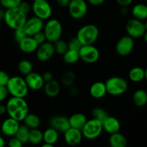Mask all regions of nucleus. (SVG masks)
Returning a JSON list of instances; mask_svg holds the SVG:
<instances>
[{"mask_svg": "<svg viewBox=\"0 0 147 147\" xmlns=\"http://www.w3.org/2000/svg\"><path fill=\"white\" fill-rule=\"evenodd\" d=\"M7 113L9 117L18 121H23L25 116L29 113V106L24 98L11 96L6 104Z\"/></svg>", "mask_w": 147, "mask_h": 147, "instance_id": "f257e3e1", "label": "nucleus"}, {"mask_svg": "<svg viewBox=\"0 0 147 147\" xmlns=\"http://www.w3.org/2000/svg\"><path fill=\"white\" fill-rule=\"evenodd\" d=\"M4 20L6 24L9 28L15 30L22 28L27 20V14L23 12L19 7H15L5 10Z\"/></svg>", "mask_w": 147, "mask_h": 147, "instance_id": "f03ea898", "label": "nucleus"}, {"mask_svg": "<svg viewBox=\"0 0 147 147\" xmlns=\"http://www.w3.org/2000/svg\"><path fill=\"white\" fill-rule=\"evenodd\" d=\"M6 87L8 90L9 94L13 97L25 98L30 90L25 79L20 76H13L10 78Z\"/></svg>", "mask_w": 147, "mask_h": 147, "instance_id": "7ed1b4c3", "label": "nucleus"}, {"mask_svg": "<svg viewBox=\"0 0 147 147\" xmlns=\"http://www.w3.org/2000/svg\"><path fill=\"white\" fill-rule=\"evenodd\" d=\"M99 35L98 28L93 24H86L80 27L78 31L76 37L78 39L82 45H93Z\"/></svg>", "mask_w": 147, "mask_h": 147, "instance_id": "20e7f679", "label": "nucleus"}, {"mask_svg": "<svg viewBox=\"0 0 147 147\" xmlns=\"http://www.w3.org/2000/svg\"><path fill=\"white\" fill-rule=\"evenodd\" d=\"M43 32L47 41L52 43L60 40L63 34V26L56 19H48L43 27Z\"/></svg>", "mask_w": 147, "mask_h": 147, "instance_id": "39448f33", "label": "nucleus"}, {"mask_svg": "<svg viewBox=\"0 0 147 147\" xmlns=\"http://www.w3.org/2000/svg\"><path fill=\"white\" fill-rule=\"evenodd\" d=\"M106 90L109 95L118 96L126 93L128 89V83L121 77H111L108 79L105 83Z\"/></svg>", "mask_w": 147, "mask_h": 147, "instance_id": "423d86ee", "label": "nucleus"}, {"mask_svg": "<svg viewBox=\"0 0 147 147\" xmlns=\"http://www.w3.org/2000/svg\"><path fill=\"white\" fill-rule=\"evenodd\" d=\"M103 131L102 122L93 118L90 120H87L81 129L83 136L89 140L97 139L101 134Z\"/></svg>", "mask_w": 147, "mask_h": 147, "instance_id": "0eeeda50", "label": "nucleus"}, {"mask_svg": "<svg viewBox=\"0 0 147 147\" xmlns=\"http://www.w3.org/2000/svg\"><path fill=\"white\" fill-rule=\"evenodd\" d=\"M32 10L34 16L42 20L50 19L53 13L52 7L49 4L48 0H33Z\"/></svg>", "mask_w": 147, "mask_h": 147, "instance_id": "6e6552de", "label": "nucleus"}, {"mask_svg": "<svg viewBox=\"0 0 147 147\" xmlns=\"http://www.w3.org/2000/svg\"><path fill=\"white\" fill-rule=\"evenodd\" d=\"M78 52L80 59L88 64L96 63L100 57V52L98 49L93 45H82Z\"/></svg>", "mask_w": 147, "mask_h": 147, "instance_id": "1a4fd4ad", "label": "nucleus"}, {"mask_svg": "<svg viewBox=\"0 0 147 147\" xmlns=\"http://www.w3.org/2000/svg\"><path fill=\"white\" fill-rule=\"evenodd\" d=\"M67 7L70 17L75 20H80L87 14L88 4L85 0H71Z\"/></svg>", "mask_w": 147, "mask_h": 147, "instance_id": "9d476101", "label": "nucleus"}, {"mask_svg": "<svg viewBox=\"0 0 147 147\" xmlns=\"http://www.w3.org/2000/svg\"><path fill=\"white\" fill-rule=\"evenodd\" d=\"M126 30L128 35L134 39H137L143 37L144 34L146 32L144 23L142 20L135 18L128 21L126 25Z\"/></svg>", "mask_w": 147, "mask_h": 147, "instance_id": "9b49d317", "label": "nucleus"}, {"mask_svg": "<svg viewBox=\"0 0 147 147\" xmlns=\"http://www.w3.org/2000/svg\"><path fill=\"white\" fill-rule=\"evenodd\" d=\"M134 47V38L129 35L123 36L118 40L116 45V51L119 55L127 56L130 54Z\"/></svg>", "mask_w": 147, "mask_h": 147, "instance_id": "f8f14e48", "label": "nucleus"}, {"mask_svg": "<svg viewBox=\"0 0 147 147\" xmlns=\"http://www.w3.org/2000/svg\"><path fill=\"white\" fill-rule=\"evenodd\" d=\"M44 25V20L34 16L26 20L22 28L27 36L32 37L37 32L43 30Z\"/></svg>", "mask_w": 147, "mask_h": 147, "instance_id": "ddd939ff", "label": "nucleus"}, {"mask_svg": "<svg viewBox=\"0 0 147 147\" xmlns=\"http://www.w3.org/2000/svg\"><path fill=\"white\" fill-rule=\"evenodd\" d=\"M55 53L53 43L46 41L40 45L36 50V57L40 62H47L53 57Z\"/></svg>", "mask_w": 147, "mask_h": 147, "instance_id": "4468645a", "label": "nucleus"}, {"mask_svg": "<svg viewBox=\"0 0 147 147\" xmlns=\"http://www.w3.org/2000/svg\"><path fill=\"white\" fill-rule=\"evenodd\" d=\"M49 125L59 133H64L70 127L69 119L65 116H53L49 120Z\"/></svg>", "mask_w": 147, "mask_h": 147, "instance_id": "2eb2a0df", "label": "nucleus"}, {"mask_svg": "<svg viewBox=\"0 0 147 147\" xmlns=\"http://www.w3.org/2000/svg\"><path fill=\"white\" fill-rule=\"evenodd\" d=\"M83 134L80 129L70 127L64 132V139L67 144L71 146H78L81 142Z\"/></svg>", "mask_w": 147, "mask_h": 147, "instance_id": "dca6fc26", "label": "nucleus"}, {"mask_svg": "<svg viewBox=\"0 0 147 147\" xmlns=\"http://www.w3.org/2000/svg\"><path fill=\"white\" fill-rule=\"evenodd\" d=\"M25 81L29 88L33 90H39L43 88L45 81L42 75L35 72H32L25 76Z\"/></svg>", "mask_w": 147, "mask_h": 147, "instance_id": "f3484780", "label": "nucleus"}, {"mask_svg": "<svg viewBox=\"0 0 147 147\" xmlns=\"http://www.w3.org/2000/svg\"><path fill=\"white\" fill-rule=\"evenodd\" d=\"M20 121L9 117L2 122L1 131L4 135L7 136H14L20 127Z\"/></svg>", "mask_w": 147, "mask_h": 147, "instance_id": "a211bd4d", "label": "nucleus"}, {"mask_svg": "<svg viewBox=\"0 0 147 147\" xmlns=\"http://www.w3.org/2000/svg\"><path fill=\"white\" fill-rule=\"evenodd\" d=\"M103 130L109 134L119 131L121 129L120 121L113 116H108L107 118L102 122Z\"/></svg>", "mask_w": 147, "mask_h": 147, "instance_id": "6ab92c4d", "label": "nucleus"}, {"mask_svg": "<svg viewBox=\"0 0 147 147\" xmlns=\"http://www.w3.org/2000/svg\"><path fill=\"white\" fill-rule=\"evenodd\" d=\"M18 44L20 50L27 54L36 52L39 46V45L36 42L32 36H27L23 40H22Z\"/></svg>", "mask_w": 147, "mask_h": 147, "instance_id": "aec40b11", "label": "nucleus"}, {"mask_svg": "<svg viewBox=\"0 0 147 147\" xmlns=\"http://www.w3.org/2000/svg\"><path fill=\"white\" fill-rule=\"evenodd\" d=\"M45 93L49 98H55L59 95L60 91V85L57 80H52L50 81L45 83L44 86Z\"/></svg>", "mask_w": 147, "mask_h": 147, "instance_id": "412c9836", "label": "nucleus"}, {"mask_svg": "<svg viewBox=\"0 0 147 147\" xmlns=\"http://www.w3.org/2000/svg\"><path fill=\"white\" fill-rule=\"evenodd\" d=\"M107 93L105 83L101 81H97L93 83L90 88V94L96 99L102 98Z\"/></svg>", "mask_w": 147, "mask_h": 147, "instance_id": "4be33fe9", "label": "nucleus"}, {"mask_svg": "<svg viewBox=\"0 0 147 147\" xmlns=\"http://www.w3.org/2000/svg\"><path fill=\"white\" fill-rule=\"evenodd\" d=\"M69 119V123H70V127L75 128V129H80L85 125L87 121V118L83 113H76L72 115Z\"/></svg>", "mask_w": 147, "mask_h": 147, "instance_id": "5701e85b", "label": "nucleus"}, {"mask_svg": "<svg viewBox=\"0 0 147 147\" xmlns=\"http://www.w3.org/2000/svg\"><path fill=\"white\" fill-rule=\"evenodd\" d=\"M109 144L111 147H126L127 140L124 135L118 131L111 134L109 137Z\"/></svg>", "mask_w": 147, "mask_h": 147, "instance_id": "b1692460", "label": "nucleus"}, {"mask_svg": "<svg viewBox=\"0 0 147 147\" xmlns=\"http://www.w3.org/2000/svg\"><path fill=\"white\" fill-rule=\"evenodd\" d=\"M59 139V132L52 127H49L43 132V142L54 146Z\"/></svg>", "mask_w": 147, "mask_h": 147, "instance_id": "393cba45", "label": "nucleus"}, {"mask_svg": "<svg viewBox=\"0 0 147 147\" xmlns=\"http://www.w3.org/2000/svg\"><path fill=\"white\" fill-rule=\"evenodd\" d=\"M134 103L137 107H143L147 103V93L143 89H138L132 97Z\"/></svg>", "mask_w": 147, "mask_h": 147, "instance_id": "a878e982", "label": "nucleus"}, {"mask_svg": "<svg viewBox=\"0 0 147 147\" xmlns=\"http://www.w3.org/2000/svg\"><path fill=\"white\" fill-rule=\"evenodd\" d=\"M132 15L134 18L139 20L147 19V5L144 4H137L132 9Z\"/></svg>", "mask_w": 147, "mask_h": 147, "instance_id": "bb28decb", "label": "nucleus"}, {"mask_svg": "<svg viewBox=\"0 0 147 147\" xmlns=\"http://www.w3.org/2000/svg\"><path fill=\"white\" fill-rule=\"evenodd\" d=\"M129 78L131 81L139 83L145 78V70L140 67H134L129 73Z\"/></svg>", "mask_w": 147, "mask_h": 147, "instance_id": "cd10ccee", "label": "nucleus"}, {"mask_svg": "<svg viewBox=\"0 0 147 147\" xmlns=\"http://www.w3.org/2000/svg\"><path fill=\"white\" fill-rule=\"evenodd\" d=\"M24 124L30 129H37L40 125V119L37 115L34 113H28L23 120Z\"/></svg>", "mask_w": 147, "mask_h": 147, "instance_id": "c85d7f7f", "label": "nucleus"}, {"mask_svg": "<svg viewBox=\"0 0 147 147\" xmlns=\"http://www.w3.org/2000/svg\"><path fill=\"white\" fill-rule=\"evenodd\" d=\"M43 142V133L38 128L32 129L29 134V143L34 145H37Z\"/></svg>", "mask_w": 147, "mask_h": 147, "instance_id": "c756f323", "label": "nucleus"}, {"mask_svg": "<svg viewBox=\"0 0 147 147\" xmlns=\"http://www.w3.org/2000/svg\"><path fill=\"white\" fill-rule=\"evenodd\" d=\"M30 130V129L26 125H20V127H19L18 130H17L14 136H16L23 144L28 143Z\"/></svg>", "mask_w": 147, "mask_h": 147, "instance_id": "7c9ffc66", "label": "nucleus"}, {"mask_svg": "<svg viewBox=\"0 0 147 147\" xmlns=\"http://www.w3.org/2000/svg\"><path fill=\"white\" fill-rule=\"evenodd\" d=\"M63 60L67 64H74L80 60L79 52L73 50H68L63 55Z\"/></svg>", "mask_w": 147, "mask_h": 147, "instance_id": "2f4dec72", "label": "nucleus"}, {"mask_svg": "<svg viewBox=\"0 0 147 147\" xmlns=\"http://www.w3.org/2000/svg\"><path fill=\"white\" fill-rule=\"evenodd\" d=\"M75 80H76V75L71 70H67L62 76V84L65 87L70 88L73 86Z\"/></svg>", "mask_w": 147, "mask_h": 147, "instance_id": "473e14b6", "label": "nucleus"}, {"mask_svg": "<svg viewBox=\"0 0 147 147\" xmlns=\"http://www.w3.org/2000/svg\"><path fill=\"white\" fill-rule=\"evenodd\" d=\"M18 70L22 75L27 76L32 72L33 65L29 60H22L18 64Z\"/></svg>", "mask_w": 147, "mask_h": 147, "instance_id": "72a5a7b5", "label": "nucleus"}, {"mask_svg": "<svg viewBox=\"0 0 147 147\" xmlns=\"http://www.w3.org/2000/svg\"><path fill=\"white\" fill-rule=\"evenodd\" d=\"M109 114L107 113V112L102 108L95 107L92 110V116L93 119H97L101 122H103L107 118Z\"/></svg>", "mask_w": 147, "mask_h": 147, "instance_id": "f704fd0d", "label": "nucleus"}, {"mask_svg": "<svg viewBox=\"0 0 147 147\" xmlns=\"http://www.w3.org/2000/svg\"><path fill=\"white\" fill-rule=\"evenodd\" d=\"M55 47V51L56 53L63 55L67 50H68V46H67V42H66L64 40H58L55 42L53 43Z\"/></svg>", "mask_w": 147, "mask_h": 147, "instance_id": "c9c22d12", "label": "nucleus"}, {"mask_svg": "<svg viewBox=\"0 0 147 147\" xmlns=\"http://www.w3.org/2000/svg\"><path fill=\"white\" fill-rule=\"evenodd\" d=\"M21 2L22 0H0L1 7L5 9L18 7Z\"/></svg>", "mask_w": 147, "mask_h": 147, "instance_id": "e433bc0d", "label": "nucleus"}, {"mask_svg": "<svg viewBox=\"0 0 147 147\" xmlns=\"http://www.w3.org/2000/svg\"><path fill=\"white\" fill-rule=\"evenodd\" d=\"M67 46H68V49H70V50L79 51L80 47H82V44L79 41L78 39L76 37H75L69 40L68 42H67Z\"/></svg>", "mask_w": 147, "mask_h": 147, "instance_id": "4c0bfd02", "label": "nucleus"}, {"mask_svg": "<svg viewBox=\"0 0 147 147\" xmlns=\"http://www.w3.org/2000/svg\"><path fill=\"white\" fill-rule=\"evenodd\" d=\"M32 37L34 38V40H35L36 42H37L39 45L42 44V43H44L45 42L47 41L43 30L38 32H37L36 34H34V35L32 36Z\"/></svg>", "mask_w": 147, "mask_h": 147, "instance_id": "58836bf2", "label": "nucleus"}, {"mask_svg": "<svg viewBox=\"0 0 147 147\" xmlns=\"http://www.w3.org/2000/svg\"><path fill=\"white\" fill-rule=\"evenodd\" d=\"M27 34H26L25 32L24 31L23 28H20L17 29V30H14V38L17 42H20L25 37H27Z\"/></svg>", "mask_w": 147, "mask_h": 147, "instance_id": "ea45409f", "label": "nucleus"}, {"mask_svg": "<svg viewBox=\"0 0 147 147\" xmlns=\"http://www.w3.org/2000/svg\"><path fill=\"white\" fill-rule=\"evenodd\" d=\"M10 77L4 70H0V86H6Z\"/></svg>", "mask_w": 147, "mask_h": 147, "instance_id": "a19ab883", "label": "nucleus"}, {"mask_svg": "<svg viewBox=\"0 0 147 147\" xmlns=\"http://www.w3.org/2000/svg\"><path fill=\"white\" fill-rule=\"evenodd\" d=\"M8 145L9 147H22L23 144L17 139L16 136H11V139L9 140Z\"/></svg>", "mask_w": 147, "mask_h": 147, "instance_id": "79ce46f5", "label": "nucleus"}, {"mask_svg": "<svg viewBox=\"0 0 147 147\" xmlns=\"http://www.w3.org/2000/svg\"><path fill=\"white\" fill-rule=\"evenodd\" d=\"M18 7L26 14H27V13L30 12V10L32 9V5H30V3L27 2V1H22Z\"/></svg>", "mask_w": 147, "mask_h": 147, "instance_id": "37998d69", "label": "nucleus"}, {"mask_svg": "<svg viewBox=\"0 0 147 147\" xmlns=\"http://www.w3.org/2000/svg\"><path fill=\"white\" fill-rule=\"evenodd\" d=\"M9 95L8 90L6 86H0V103L6 100Z\"/></svg>", "mask_w": 147, "mask_h": 147, "instance_id": "c03bdc74", "label": "nucleus"}, {"mask_svg": "<svg viewBox=\"0 0 147 147\" xmlns=\"http://www.w3.org/2000/svg\"><path fill=\"white\" fill-rule=\"evenodd\" d=\"M134 0H116V2L120 7H127L132 4Z\"/></svg>", "mask_w": 147, "mask_h": 147, "instance_id": "a18cd8bd", "label": "nucleus"}, {"mask_svg": "<svg viewBox=\"0 0 147 147\" xmlns=\"http://www.w3.org/2000/svg\"><path fill=\"white\" fill-rule=\"evenodd\" d=\"M42 78L43 80H44L45 83L53 80V73L50 71L45 72V73L42 75Z\"/></svg>", "mask_w": 147, "mask_h": 147, "instance_id": "49530a36", "label": "nucleus"}, {"mask_svg": "<svg viewBox=\"0 0 147 147\" xmlns=\"http://www.w3.org/2000/svg\"><path fill=\"white\" fill-rule=\"evenodd\" d=\"M71 0H57V3L60 7H67Z\"/></svg>", "mask_w": 147, "mask_h": 147, "instance_id": "de8ad7c7", "label": "nucleus"}, {"mask_svg": "<svg viewBox=\"0 0 147 147\" xmlns=\"http://www.w3.org/2000/svg\"><path fill=\"white\" fill-rule=\"evenodd\" d=\"M89 4L93 6H99L100 4H103L106 1V0H88Z\"/></svg>", "mask_w": 147, "mask_h": 147, "instance_id": "09e8293b", "label": "nucleus"}, {"mask_svg": "<svg viewBox=\"0 0 147 147\" xmlns=\"http://www.w3.org/2000/svg\"><path fill=\"white\" fill-rule=\"evenodd\" d=\"M70 94L72 96H76L78 94V89L76 87L72 86L71 87H70Z\"/></svg>", "mask_w": 147, "mask_h": 147, "instance_id": "8fccbe9b", "label": "nucleus"}, {"mask_svg": "<svg viewBox=\"0 0 147 147\" xmlns=\"http://www.w3.org/2000/svg\"><path fill=\"white\" fill-rule=\"evenodd\" d=\"M7 113V107L6 105L0 104V115H3Z\"/></svg>", "mask_w": 147, "mask_h": 147, "instance_id": "3c124183", "label": "nucleus"}, {"mask_svg": "<svg viewBox=\"0 0 147 147\" xmlns=\"http://www.w3.org/2000/svg\"><path fill=\"white\" fill-rule=\"evenodd\" d=\"M4 14H5V10H4V8L0 7V20L1 19H4Z\"/></svg>", "mask_w": 147, "mask_h": 147, "instance_id": "603ef678", "label": "nucleus"}, {"mask_svg": "<svg viewBox=\"0 0 147 147\" xmlns=\"http://www.w3.org/2000/svg\"><path fill=\"white\" fill-rule=\"evenodd\" d=\"M5 145V142L2 136H0V147H3Z\"/></svg>", "mask_w": 147, "mask_h": 147, "instance_id": "864d4df0", "label": "nucleus"}, {"mask_svg": "<svg viewBox=\"0 0 147 147\" xmlns=\"http://www.w3.org/2000/svg\"><path fill=\"white\" fill-rule=\"evenodd\" d=\"M42 147H53L54 146H53V145H51V144H47V143H45L44 142V144L42 145Z\"/></svg>", "mask_w": 147, "mask_h": 147, "instance_id": "5fc2aeb1", "label": "nucleus"}, {"mask_svg": "<svg viewBox=\"0 0 147 147\" xmlns=\"http://www.w3.org/2000/svg\"><path fill=\"white\" fill-rule=\"evenodd\" d=\"M143 37H144V42L146 43V45H147V31L145 32V33L144 34Z\"/></svg>", "mask_w": 147, "mask_h": 147, "instance_id": "6e6d98bb", "label": "nucleus"}, {"mask_svg": "<svg viewBox=\"0 0 147 147\" xmlns=\"http://www.w3.org/2000/svg\"><path fill=\"white\" fill-rule=\"evenodd\" d=\"M144 79H146V81H147V67H146V70H145V78Z\"/></svg>", "mask_w": 147, "mask_h": 147, "instance_id": "4d7b16f0", "label": "nucleus"}, {"mask_svg": "<svg viewBox=\"0 0 147 147\" xmlns=\"http://www.w3.org/2000/svg\"><path fill=\"white\" fill-rule=\"evenodd\" d=\"M144 27H145V29H146V31H147V21L144 23Z\"/></svg>", "mask_w": 147, "mask_h": 147, "instance_id": "13d9d810", "label": "nucleus"}, {"mask_svg": "<svg viewBox=\"0 0 147 147\" xmlns=\"http://www.w3.org/2000/svg\"><path fill=\"white\" fill-rule=\"evenodd\" d=\"M144 1H147V0H144Z\"/></svg>", "mask_w": 147, "mask_h": 147, "instance_id": "bf43d9fd", "label": "nucleus"}]
</instances>
